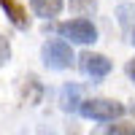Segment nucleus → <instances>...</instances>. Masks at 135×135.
I'll list each match as a JSON object with an SVG mask.
<instances>
[{
  "mask_svg": "<svg viewBox=\"0 0 135 135\" xmlns=\"http://www.w3.org/2000/svg\"><path fill=\"white\" fill-rule=\"evenodd\" d=\"M41 60L46 68H51V70H65V68H70L73 62V49L70 43L62 41V38H51L41 46Z\"/></svg>",
  "mask_w": 135,
  "mask_h": 135,
  "instance_id": "1",
  "label": "nucleus"
},
{
  "mask_svg": "<svg viewBox=\"0 0 135 135\" xmlns=\"http://www.w3.org/2000/svg\"><path fill=\"white\" fill-rule=\"evenodd\" d=\"M81 116L92 119V122H114L116 116L124 114V105L116 103V100H103V97H95V100H84L81 105Z\"/></svg>",
  "mask_w": 135,
  "mask_h": 135,
  "instance_id": "2",
  "label": "nucleus"
},
{
  "mask_svg": "<svg viewBox=\"0 0 135 135\" xmlns=\"http://www.w3.org/2000/svg\"><path fill=\"white\" fill-rule=\"evenodd\" d=\"M57 32H60L68 43H81V46L97 41V30H95V25H92L89 19H70V22H62V25L57 27Z\"/></svg>",
  "mask_w": 135,
  "mask_h": 135,
  "instance_id": "3",
  "label": "nucleus"
},
{
  "mask_svg": "<svg viewBox=\"0 0 135 135\" xmlns=\"http://www.w3.org/2000/svg\"><path fill=\"white\" fill-rule=\"evenodd\" d=\"M81 70L86 76H92V78H103V76L111 73V60L105 57V54L86 51V54H81Z\"/></svg>",
  "mask_w": 135,
  "mask_h": 135,
  "instance_id": "4",
  "label": "nucleus"
},
{
  "mask_svg": "<svg viewBox=\"0 0 135 135\" xmlns=\"http://www.w3.org/2000/svg\"><path fill=\"white\" fill-rule=\"evenodd\" d=\"M0 6H3L6 16L11 19V25H14L16 30H27V27H30V16H27V11L22 8L16 0H0Z\"/></svg>",
  "mask_w": 135,
  "mask_h": 135,
  "instance_id": "5",
  "label": "nucleus"
},
{
  "mask_svg": "<svg viewBox=\"0 0 135 135\" xmlns=\"http://www.w3.org/2000/svg\"><path fill=\"white\" fill-rule=\"evenodd\" d=\"M30 6H32V11L38 16L51 19V16H57L62 11V0H30Z\"/></svg>",
  "mask_w": 135,
  "mask_h": 135,
  "instance_id": "6",
  "label": "nucleus"
},
{
  "mask_svg": "<svg viewBox=\"0 0 135 135\" xmlns=\"http://www.w3.org/2000/svg\"><path fill=\"white\" fill-rule=\"evenodd\" d=\"M78 95H81V86H76V84H68L62 86V92H60V103L65 111H76L78 103H84V100H78Z\"/></svg>",
  "mask_w": 135,
  "mask_h": 135,
  "instance_id": "7",
  "label": "nucleus"
},
{
  "mask_svg": "<svg viewBox=\"0 0 135 135\" xmlns=\"http://www.w3.org/2000/svg\"><path fill=\"white\" fill-rule=\"evenodd\" d=\"M116 16H119V22H122L124 27H130V22H132V16H135V6H132V3H127V6H119Z\"/></svg>",
  "mask_w": 135,
  "mask_h": 135,
  "instance_id": "8",
  "label": "nucleus"
},
{
  "mask_svg": "<svg viewBox=\"0 0 135 135\" xmlns=\"http://www.w3.org/2000/svg\"><path fill=\"white\" fill-rule=\"evenodd\" d=\"M103 135H135V127L132 124H111Z\"/></svg>",
  "mask_w": 135,
  "mask_h": 135,
  "instance_id": "9",
  "label": "nucleus"
},
{
  "mask_svg": "<svg viewBox=\"0 0 135 135\" xmlns=\"http://www.w3.org/2000/svg\"><path fill=\"white\" fill-rule=\"evenodd\" d=\"M11 60V46H8V41L0 35V65H6Z\"/></svg>",
  "mask_w": 135,
  "mask_h": 135,
  "instance_id": "10",
  "label": "nucleus"
},
{
  "mask_svg": "<svg viewBox=\"0 0 135 135\" xmlns=\"http://www.w3.org/2000/svg\"><path fill=\"white\" fill-rule=\"evenodd\" d=\"M127 76H130V81L135 84V60H130V62H127Z\"/></svg>",
  "mask_w": 135,
  "mask_h": 135,
  "instance_id": "11",
  "label": "nucleus"
},
{
  "mask_svg": "<svg viewBox=\"0 0 135 135\" xmlns=\"http://www.w3.org/2000/svg\"><path fill=\"white\" fill-rule=\"evenodd\" d=\"M132 43H135V30H132Z\"/></svg>",
  "mask_w": 135,
  "mask_h": 135,
  "instance_id": "12",
  "label": "nucleus"
}]
</instances>
